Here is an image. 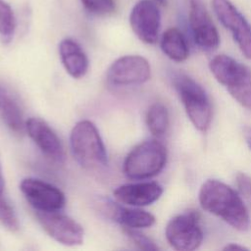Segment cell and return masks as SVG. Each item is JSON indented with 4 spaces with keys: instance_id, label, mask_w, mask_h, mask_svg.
<instances>
[{
    "instance_id": "cell-21",
    "label": "cell",
    "mask_w": 251,
    "mask_h": 251,
    "mask_svg": "<svg viewBox=\"0 0 251 251\" xmlns=\"http://www.w3.org/2000/svg\"><path fill=\"white\" fill-rule=\"evenodd\" d=\"M84 9L95 16H107L116 9L115 0H80Z\"/></svg>"
},
{
    "instance_id": "cell-9",
    "label": "cell",
    "mask_w": 251,
    "mask_h": 251,
    "mask_svg": "<svg viewBox=\"0 0 251 251\" xmlns=\"http://www.w3.org/2000/svg\"><path fill=\"white\" fill-rule=\"evenodd\" d=\"M20 189L35 211H61L66 204L65 194L57 186L38 178L23 179Z\"/></svg>"
},
{
    "instance_id": "cell-10",
    "label": "cell",
    "mask_w": 251,
    "mask_h": 251,
    "mask_svg": "<svg viewBox=\"0 0 251 251\" xmlns=\"http://www.w3.org/2000/svg\"><path fill=\"white\" fill-rule=\"evenodd\" d=\"M188 24L198 47L205 51H214L219 47V31L201 0L188 1Z\"/></svg>"
},
{
    "instance_id": "cell-14",
    "label": "cell",
    "mask_w": 251,
    "mask_h": 251,
    "mask_svg": "<svg viewBox=\"0 0 251 251\" xmlns=\"http://www.w3.org/2000/svg\"><path fill=\"white\" fill-rule=\"evenodd\" d=\"M163 193V187L155 181L126 183L114 190V196L121 203L132 206H148L156 202Z\"/></svg>"
},
{
    "instance_id": "cell-16",
    "label": "cell",
    "mask_w": 251,
    "mask_h": 251,
    "mask_svg": "<svg viewBox=\"0 0 251 251\" xmlns=\"http://www.w3.org/2000/svg\"><path fill=\"white\" fill-rule=\"evenodd\" d=\"M59 54L67 73L75 77H82L88 70V59L79 44L72 38H64L59 44Z\"/></svg>"
},
{
    "instance_id": "cell-12",
    "label": "cell",
    "mask_w": 251,
    "mask_h": 251,
    "mask_svg": "<svg viewBox=\"0 0 251 251\" xmlns=\"http://www.w3.org/2000/svg\"><path fill=\"white\" fill-rule=\"evenodd\" d=\"M151 75L149 62L138 55L117 59L109 68L108 80L114 85H136L147 81Z\"/></svg>"
},
{
    "instance_id": "cell-6",
    "label": "cell",
    "mask_w": 251,
    "mask_h": 251,
    "mask_svg": "<svg viewBox=\"0 0 251 251\" xmlns=\"http://www.w3.org/2000/svg\"><path fill=\"white\" fill-rule=\"evenodd\" d=\"M166 238L169 244L178 251L197 249L204 237L197 211L188 210L171 219L166 226Z\"/></svg>"
},
{
    "instance_id": "cell-8",
    "label": "cell",
    "mask_w": 251,
    "mask_h": 251,
    "mask_svg": "<svg viewBox=\"0 0 251 251\" xmlns=\"http://www.w3.org/2000/svg\"><path fill=\"white\" fill-rule=\"evenodd\" d=\"M35 216L42 228L57 242L67 246L80 245L83 242L82 226L60 211H35Z\"/></svg>"
},
{
    "instance_id": "cell-1",
    "label": "cell",
    "mask_w": 251,
    "mask_h": 251,
    "mask_svg": "<svg viewBox=\"0 0 251 251\" xmlns=\"http://www.w3.org/2000/svg\"><path fill=\"white\" fill-rule=\"evenodd\" d=\"M201 207L219 217L231 227L245 231L250 226V218L243 199L229 185L219 179H207L199 189Z\"/></svg>"
},
{
    "instance_id": "cell-28",
    "label": "cell",
    "mask_w": 251,
    "mask_h": 251,
    "mask_svg": "<svg viewBox=\"0 0 251 251\" xmlns=\"http://www.w3.org/2000/svg\"><path fill=\"white\" fill-rule=\"evenodd\" d=\"M156 2H158V3H160V4H164L165 3V0H155Z\"/></svg>"
},
{
    "instance_id": "cell-2",
    "label": "cell",
    "mask_w": 251,
    "mask_h": 251,
    "mask_svg": "<svg viewBox=\"0 0 251 251\" xmlns=\"http://www.w3.org/2000/svg\"><path fill=\"white\" fill-rule=\"evenodd\" d=\"M209 68L216 79L242 107L251 110V70L225 54L215 56Z\"/></svg>"
},
{
    "instance_id": "cell-5",
    "label": "cell",
    "mask_w": 251,
    "mask_h": 251,
    "mask_svg": "<svg viewBox=\"0 0 251 251\" xmlns=\"http://www.w3.org/2000/svg\"><path fill=\"white\" fill-rule=\"evenodd\" d=\"M167 149L157 139H148L136 145L127 154L124 173L131 179H147L160 174L167 163Z\"/></svg>"
},
{
    "instance_id": "cell-24",
    "label": "cell",
    "mask_w": 251,
    "mask_h": 251,
    "mask_svg": "<svg viewBox=\"0 0 251 251\" xmlns=\"http://www.w3.org/2000/svg\"><path fill=\"white\" fill-rule=\"evenodd\" d=\"M235 179L238 194L243 200L251 204V177L245 173H237Z\"/></svg>"
},
{
    "instance_id": "cell-22",
    "label": "cell",
    "mask_w": 251,
    "mask_h": 251,
    "mask_svg": "<svg viewBox=\"0 0 251 251\" xmlns=\"http://www.w3.org/2000/svg\"><path fill=\"white\" fill-rule=\"evenodd\" d=\"M0 223L12 231L19 228V222L15 210L3 196H0Z\"/></svg>"
},
{
    "instance_id": "cell-15",
    "label": "cell",
    "mask_w": 251,
    "mask_h": 251,
    "mask_svg": "<svg viewBox=\"0 0 251 251\" xmlns=\"http://www.w3.org/2000/svg\"><path fill=\"white\" fill-rule=\"evenodd\" d=\"M101 211L111 220L119 223L125 227L143 228L149 227L155 224V217L141 209L126 208L109 199L98 201Z\"/></svg>"
},
{
    "instance_id": "cell-13",
    "label": "cell",
    "mask_w": 251,
    "mask_h": 251,
    "mask_svg": "<svg viewBox=\"0 0 251 251\" xmlns=\"http://www.w3.org/2000/svg\"><path fill=\"white\" fill-rule=\"evenodd\" d=\"M25 129L43 154L57 163L64 162L65 151L63 144L56 132L45 121L39 118H29L25 122Z\"/></svg>"
},
{
    "instance_id": "cell-19",
    "label": "cell",
    "mask_w": 251,
    "mask_h": 251,
    "mask_svg": "<svg viewBox=\"0 0 251 251\" xmlns=\"http://www.w3.org/2000/svg\"><path fill=\"white\" fill-rule=\"evenodd\" d=\"M146 125L149 131L154 136L164 135L170 125L169 111L167 107L160 102L152 104L146 114Z\"/></svg>"
},
{
    "instance_id": "cell-17",
    "label": "cell",
    "mask_w": 251,
    "mask_h": 251,
    "mask_svg": "<svg viewBox=\"0 0 251 251\" xmlns=\"http://www.w3.org/2000/svg\"><path fill=\"white\" fill-rule=\"evenodd\" d=\"M0 118L15 133H23L25 128L23 111L11 92L0 84Z\"/></svg>"
},
{
    "instance_id": "cell-25",
    "label": "cell",
    "mask_w": 251,
    "mask_h": 251,
    "mask_svg": "<svg viewBox=\"0 0 251 251\" xmlns=\"http://www.w3.org/2000/svg\"><path fill=\"white\" fill-rule=\"evenodd\" d=\"M243 134H244V138L246 140V143H247L248 147L251 149V127L250 126L244 127Z\"/></svg>"
},
{
    "instance_id": "cell-27",
    "label": "cell",
    "mask_w": 251,
    "mask_h": 251,
    "mask_svg": "<svg viewBox=\"0 0 251 251\" xmlns=\"http://www.w3.org/2000/svg\"><path fill=\"white\" fill-rule=\"evenodd\" d=\"M4 177L2 175V169H1V165H0V196H3V192H4Z\"/></svg>"
},
{
    "instance_id": "cell-3",
    "label": "cell",
    "mask_w": 251,
    "mask_h": 251,
    "mask_svg": "<svg viewBox=\"0 0 251 251\" xmlns=\"http://www.w3.org/2000/svg\"><path fill=\"white\" fill-rule=\"evenodd\" d=\"M70 143L76 162L87 170H99L108 165L106 147L95 125L83 120L75 125Z\"/></svg>"
},
{
    "instance_id": "cell-4",
    "label": "cell",
    "mask_w": 251,
    "mask_h": 251,
    "mask_svg": "<svg viewBox=\"0 0 251 251\" xmlns=\"http://www.w3.org/2000/svg\"><path fill=\"white\" fill-rule=\"evenodd\" d=\"M174 85L191 124L206 132L212 121V106L205 89L185 74L176 75Z\"/></svg>"
},
{
    "instance_id": "cell-18",
    "label": "cell",
    "mask_w": 251,
    "mask_h": 251,
    "mask_svg": "<svg viewBox=\"0 0 251 251\" xmlns=\"http://www.w3.org/2000/svg\"><path fill=\"white\" fill-rule=\"evenodd\" d=\"M160 46L164 54L175 62H183L188 58L189 48L186 38L176 27H170L163 32Z\"/></svg>"
},
{
    "instance_id": "cell-20",
    "label": "cell",
    "mask_w": 251,
    "mask_h": 251,
    "mask_svg": "<svg viewBox=\"0 0 251 251\" xmlns=\"http://www.w3.org/2000/svg\"><path fill=\"white\" fill-rule=\"evenodd\" d=\"M16 30V18L12 7L0 0V37L4 42H10Z\"/></svg>"
},
{
    "instance_id": "cell-23",
    "label": "cell",
    "mask_w": 251,
    "mask_h": 251,
    "mask_svg": "<svg viewBox=\"0 0 251 251\" xmlns=\"http://www.w3.org/2000/svg\"><path fill=\"white\" fill-rule=\"evenodd\" d=\"M125 232L136 244V246H138V248L149 251L159 250V247L155 244V242L146 235H144L142 232L137 230V228L126 227Z\"/></svg>"
},
{
    "instance_id": "cell-11",
    "label": "cell",
    "mask_w": 251,
    "mask_h": 251,
    "mask_svg": "<svg viewBox=\"0 0 251 251\" xmlns=\"http://www.w3.org/2000/svg\"><path fill=\"white\" fill-rule=\"evenodd\" d=\"M129 24L134 34L146 44H154L159 37L161 13L153 0H139L129 14Z\"/></svg>"
},
{
    "instance_id": "cell-7",
    "label": "cell",
    "mask_w": 251,
    "mask_h": 251,
    "mask_svg": "<svg viewBox=\"0 0 251 251\" xmlns=\"http://www.w3.org/2000/svg\"><path fill=\"white\" fill-rule=\"evenodd\" d=\"M213 11L245 58L251 60V25L229 0H212Z\"/></svg>"
},
{
    "instance_id": "cell-26",
    "label": "cell",
    "mask_w": 251,
    "mask_h": 251,
    "mask_svg": "<svg viewBox=\"0 0 251 251\" xmlns=\"http://www.w3.org/2000/svg\"><path fill=\"white\" fill-rule=\"evenodd\" d=\"M244 250V249H247L246 247L244 246H241V245H238L236 243H229V244H226L225 247H224V250Z\"/></svg>"
}]
</instances>
